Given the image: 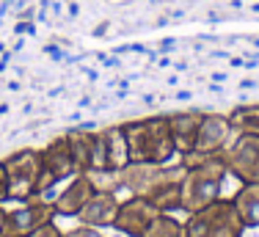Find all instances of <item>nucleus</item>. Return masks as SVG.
<instances>
[{
  "mask_svg": "<svg viewBox=\"0 0 259 237\" xmlns=\"http://www.w3.org/2000/svg\"><path fill=\"white\" fill-rule=\"evenodd\" d=\"M6 215H9V210L0 204V234H3V229H6Z\"/></svg>",
  "mask_w": 259,
  "mask_h": 237,
  "instance_id": "nucleus-22",
  "label": "nucleus"
},
{
  "mask_svg": "<svg viewBox=\"0 0 259 237\" xmlns=\"http://www.w3.org/2000/svg\"><path fill=\"white\" fill-rule=\"evenodd\" d=\"M157 215L160 210L146 196H130L119 204V215H116L113 229L121 237H141Z\"/></svg>",
  "mask_w": 259,
  "mask_h": 237,
  "instance_id": "nucleus-8",
  "label": "nucleus"
},
{
  "mask_svg": "<svg viewBox=\"0 0 259 237\" xmlns=\"http://www.w3.org/2000/svg\"><path fill=\"white\" fill-rule=\"evenodd\" d=\"M3 168L9 177V202L20 204L28 199H36V185H39V174H41V154L39 149H17V152L6 154Z\"/></svg>",
  "mask_w": 259,
  "mask_h": 237,
  "instance_id": "nucleus-4",
  "label": "nucleus"
},
{
  "mask_svg": "<svg viewBox=\"0 0 259 237\" xmlns=\"http://www.w3.org/2000/svg\"><path fill=\"white\" fill-rule=\"evenodd\" d=\"M168 116V130H171V138H174L177 154H188L193 152V143H196V133H199V124L204 110H174V113H165Z\"/></svg>",
  "mask_w": 259,
  "mask_h": 237,
  "instance_id": "nucleus-12",
  "label": "nucleus"
},
{
  "mask_svg": "<svg viewBox=\"0 0 259 237\" xmlns=\"http://www.w3.org/2000/svg\"><path fill=\"white\" fill-rule=\"evenodd\" d=\"M119 196L116 190H97L94 196L85 202V207L80 210L77 223L85 226H97V229H113L116 215H119Z\"/></svg>",
  "mask_w": 259,
  "mask_h": 237,
  "instance_id": "nucleus-11",
  "label": "nucleus"
},
{
  "mask_svg": "<svg viewBox=\"0 0 259 237\" xmlns=\"http://www.w3.org/2000/svg\"><path fill=\"white\" fill-rule=\"evenodd\" d=\"M188 168L182 160H171V163H130L121 171H116V182L119 190H127L130 196H149L157 185L165 182H182Z\"/></svg>",
  "mask_w": 259,
  "mask_h": 237,
  "instance_id": "nucleus-3",
  "label": "nucleus"
},
{
  "mask_svg": "<svg viewBox=\"0 0 259 237\" xmlns=\"http://www.w3.org/2000/svg\"><path fill=\"white\" fill-rule=\"evenodd\" d=\"M146 199L155 204L160 213H182V182L157 185Z\"/></svg>",
  "mask_w": 259,
  "mask_h": 237,
  "instance_id": "nucleus-17",
  "label": "nucleus"
},
{
  "mask_svg": "<svg viewBox=\"0 0 259 237\" xmlns=\"http://www.w3.org/2000/svg\"><path fill=\"white\" fill-rule=\"evenodd\" d=\"M121 130L127 138L130 163H171L174 157H180L165 113L133 118L121 124Z\"/></svg>",
  "mask_w": 259,
  "mask_h": 237,
  "instance_id": "nucleus-1",
  "label": "nucleus"
},
{
  "mask_svg": "<svg viewBox=\"0 0 259 237\" xmlns=\"http://www.w3.org/2000/svg\"><path fill=\"white\" fill-rule=\"evenodd\" d=\"M9 202V177H6V168H3V160H0V204Z\"/></svg>",
  "mask_w": 259,
  "mask_h": 237,
  "instance_id": "nucleus-21",
  "label": "nucleus"
},
{
  "mask_svg": "<svg viewBox=\"0 0 259 237\" xmlns=\"http://www.w3.org/2000/svg\"><path fill=\"white\" fill-rule=\"evenodd\" d=\"M185 229H188V237H243L245 223L232 199L221 196L218 202L185 218Z\"/></svg>",
  "mask_w": 259,
  "mask_h": 237,
  "instance_id": "nucleus-2",
  "label": "nucleus"
},
{
  "mask_svg": "<svg viewBox=\"0 0 259 237\" xmlns=\"http://www.w3.org/2000/svg\"><path fill=\"white\" fill-rule=\"evenodd\" d=\"M229 177L240 185L259 182V135H234L224 149Z\"/></svg>",
  "mask_w": 259,
  "mask_h": 237,
  "instance_id": "nucleus-7",
  "label": "nucleus"
},
{
  "mask_svg": "<svg viewBox=\"0 0 259 237\" xmlns=\"http://www.w3.org/2000/svg\"><path fill=\"white\" fill-rule=\"evenodd\" d=\"M64 237H108V234H102V229H97V226H85V223H77L75 229L64 232Z\"/></svg>",
  "mask_w": 259,
  "mask_h": 237,
  "instance_id": "nucleus-19",
  "label": "nucleus"
},
{
  "mask_svg": "<svg viewBox=\"0 0 259 237\" xmlns=\"http://www.w3.org/2000/svg\"><path fill=\"white\" fill-rule=\"evenodd\" d=\"M39 154H41V174H39V185H36V193H39V196L55 190L61 182H66V179H72L77 174V166H75V157H72L66 133L58 135V138H53L47 146H41Z\"/></svg>",
  "mask_w": 259,
  "mask_h": 237,
  "instance_id": "nucleus-5",
  "label": "nucleus"
},
{
  "mask_svg": "<svg viewBox=\"0 0 259 237\" xmlns=\"http://www.w3.org/2000/svg\"><path fill=\"white\" fill-rule=\"evenodd\" d=\"M234 207H237L240 218H243L245 229H256L259 226V182L240 185L232 196Z\"/></svg>",
  "mask_w": 259,
  "mask_h": 237,
  "instance_id": "nucleus-15",
  "label": "nucleus"
},
{
  "mask_svg": "<svg viewBox=\"0 0 259 237\" xmlns=\"http://www.w3.org/2000/svg\"><path fill=\"white\" fill-rule=\"evenodd\" d=\"M66 141H69L77 174H89L91 168H94V160H97V141H100L97 130H89V127L66 130Z\"/></svg>",
  "mask_w": 259,
  "mask_h": 237,
  "instance_id": "nucleus-13",
  "label": "nucleus"
},
{
  "mask_svg": "<svg viewBox=\"0 0 259 237\" xmlns=\"http://www.w3.org/2000/svg\"><path fill=\"white\" fill-rule=\"evenodd\" d=\"M28 237H64V229H58V223L50 221V223H45V226L33 229Z\"/></svg>",
  "mask_w": 259,
  "mask_h": 237,
  "instance_id": "nucleus-20",
  "label": "nucleus"
},
{
  "mask_svg": "<svg viewBox=\"0 0 259 237\" xmlns=\"http://www.w3.org/2000/svg\"><path fill=\"white\" fill-rule=\"evenodd\" d=\"M226 116H229L234 135H259V102L237 105Z\"/></svg>",
  "mask_w": 259,
  "mask_h": 237,
  "instance_id": "nucleus-16",
  "label": "nucleus"
},
{
  "mask_svg": "<svg viewBox=\"0 0 259 237\" xmlns=\"http://www.w3.org/2000/svg\"><path fill=\"white\" fill-rule=\"evenodd\" d=\"M232 138H234V130L229 124V116L215 113V110H204L201 124H199V133H196L193 152H204V154L224 152Z\"/></svg>",
  "mask_w": 259,
  "mask_h": 237,
  "instance_id": "nucleus-9",
  "label": "nucleus"
},
{
  "mask_svg": "<svg viewBox=\"0 0 259 237\" xmlns=\"http://www.w3.org/2000/svg\"><path fill=\"white\" fill-rule=\"evenodd\" d=\"M58 218L55 213V204L45 196H36V199H28V202H20L14 210H9L6 215V229L0 237H28L33 229L45 226Z\"/></svg>",
  "mask_w": 259,
  "mask_h": 237,
  "instance_id": "nucleus-6",
  "label": "nucleus"
},
{
  "mask_svg": "<svg viewBox=\"0 0 259 237\" xmlns=\"http://www.w3.org/2000/svg\"><path fill=\"white\" fill-rule=\"evenodd\" d=\"M141 237H188V229L185 221H180L174 213H160Z\"/></svg>",
  "mask_w": 259,
  "mask_h": 237,
  "instance_id": "nucleus-18",
  "label": "nucleus"
},
{
  "mask_svg": "<svg viewBox=\"0 0 259 237\" xmlns=\"http://www.w3.org/2000/svg\"><path fill=\"white\" fill-rule=\"evenodd\" d=\"M102 135V149H105V171H121L130 166V152H127V138L121 124H108L100 130Z\"/></svg>",
  "mask_w": 259,
  "mask_h": 237,
  "instance_id": "nucleus-14",
  "label": "nucleus"
},
{
  "mask_svg": "<svg viewBox=\"0 0 259 237\" xmlns=\"http://www.w3.org/2000/svg\"><path fill=\"white\" fill-rule=\"evenodd\" d=\"M94 193H97V185L91 179V174H75L72 179H66L64 190L55 193L53 199L55 213H58V218H77L80 210L85 207V202Z\"/></svg>",
  "mask_w": 259,
  "mask_h": 237,
  "instance_id": "nucleus-10",
  "label": "nucleus"
}]
</instances>
